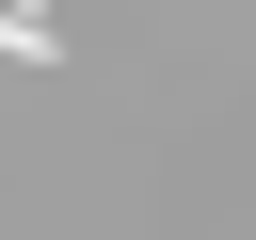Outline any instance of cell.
<instances>
[{
	"instance_id": "1",
	"label": "cell",
	"mask_w": 256,
	"mask_h": 240,
	"mask_svg": "<svg viewBox=\"0 0 256 240\" xmlns=\"http://www.w3.org/2000/svg\"><path fill=\"white\" fill-rule=\"evenodd\" d=\"M0 64H64V32H48L32 0H0Z\"/></svg>"
}]
</instances>
